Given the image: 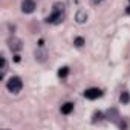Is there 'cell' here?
I'll return each instance as SVG.
<instances>
[{"label": "cell", "instance_id": "cell-11", "mask_svg": "<svg viewBox=\"0 0 130 130\" xmlns=\"http://www.w3.org/2000/svg\"><path fill=\"white\" fill-rule=\"evenodd\" d=\"M68 74H69V68H61V69L58 71V77H61V78L68 77Z\"/></svg>", "mask_w": 130, "mask_h": 130}, {"label": "cell", "instance_id": "cell-16", "mask_svg": "<svg viewBox=\"0 0 130 130\" xmlns=\"http://www.w3.org/2000/svg\"><path fill=\"white\" fill-rule=\"evenodd\" d=\"M125 12H127V14H130V6H128V8L125 9Z\"/></svg>", "mask_w": 130, "mask_h": 130}, {"label": "cell", "instance_id": "cell-3", "mask_svg": "<svg viewBox=\"0 0 130 130\" xmlns=\"http://www.w3.org/2000/svg\"><path fill=\"white\" fill-rule=\"evenodd\" d=\"M101 95H103V92L98 87H90V89L84 90V98H87V100H96Z\"/></svg>", "mask_w": 130, "mask_h": 130}, {"label": "cell", "instance_id": "cell-15", "mask_svg": "<svg viewBox=\"0 0 130 130\" xmlns=\"http://www.w3.org/2000/svg\"><path fill=\"white\" fill-rule=\"evenodd\" d=\"M93 3H100V2H103V0H92Z\"/></svg>", "mask_w": 130, "mask_h": 130}, {"label": "cell", "instance_id": "cell-13", "mask_svg": "<svg viewBox=\"0 0 130 130\" xmlns=\"http://www.w3.org/2000/svg\"><path fill=\"white\" fill-rule=\"evenodd\" d=\"M44 57H46V52H44V51H40V52H35V58H38L40 61H43V60H44Z\"/></svg>", "mask_w": 130, "mask_h": 130}, {"label": "cell", "instance_id": "cell-5", "mask_svg": "<svg viewBox=\"0 0 130 130\" xmlns=\"http://www.w3.org/2000/svg\"><path fill=\"white\" fill-rule=\"evenodd\" d=\"M9 47H11L12 51H20V49H22V41H20L19 38H11V40H9Z\"/></svg>", "mask_w": 130, "mask_h": 130}, {"label": "cell", "instance_id": "cell-4", "mask_svg": "<svg viewBox=\"0 0 130 130\" xmlns=\"http://www.w3.org/2000/svg\"><path fill=\"white\" fill-rule=\"evenodd\" d=\"M35 9V2L34 0H23L22 2V11L25 14H31Z\"/></svg>", "mask_w": 130, "mask_h": 130}, {"label": "cell", "instance_id": "cell-2", "mask_svg": "<svg viewBox=\"0 0 130 130\" xmlns=\"http://www.w3.org/2000/svg\"><path fill=\"white\" fill-rule=\"evenodd\" d=\"M6 87L11 93H19L23 87V81L20 77H11L8 81H6Z\"/></svg>", "mask_w": 130, "mask_h": 130}, {"label": "cell", "instance_id": "cell-10", "mask_svg": "<svg viewBox=\"0 0 130 130\" xmlns=\"http://www.w3.org/2000/svg\"><path fill=\"white\" fill-rule=\"evenodd\" d=\"M119 101H121L122 104H127V103L130 101V95H128V92H122L121 96H119Z\"/></svg>", "mask_w": 130, "mask_h": 130}, {"label": "cell", "instance_id": "cell-7", "mask_svg": "<svg viewBox=\"0 0 130 130\" xmlns=\"http://www.w3.org/2000/svg\"><path fill=\"white\" fill-rule=\"evenodd\" d=\"M118 118H119V113H118V110H116V109H110V110H107V119L116 121Z\"/></svg>", "mask_w": 130, "mask_h": 130}, {"label": "cell", "instance_id": "cell-8", "mask_svg": "<svg viewBox=\"0 0 130 130\" xmlns=\"http://www.w3.org/2000/svg\"><path fill=\"white\" fill-rule=\"evenodd\" d=\"M86 20H87V14H86V11H83V9L78 11V12H77V22H78V23H84Z\"/></svg>", "mask_w": 130, "mask_h": 130}, {"label": "cell", "instance_id": "cell-9", "mask_svg": "<svg viewBox=\"0 0 130 130\" xmlns=\"http://www.w3.org/2000/svg\"><path fill=\"white\" fill-rule=\"evenodd\" d=\"M6 71H8V63H6V58L2 55V74H0V77H2V78H5Z\"/></svg>", "mask_w": 130, "mask_h": 130}, {"label": "cell", "instance_id": "cell-6", "mask_svg": "<svg viewBox=\"0 0 130 130\" xmlns=\"http://www.w3.org/2000/svg\"><path fill=\"white\" fill-rule=\"evenodd\" d=\"M72 110H74V104H72V103H64V104L61 106V113H63V115H69Z\"/></svg>", "mask_w": 130, "mask_h": 130}, {"label": "cell", "instance_id": "cell-1", "mask_svg": "<svg viewBox=\"0 0 130 130\" xmlns=\"http://www.w3.org/2000/svg\"><path fill=\"white\" fill-rule=\"evenodd\" d=\"M63 17H64V6L61 3H55L54 5V11L46 19V22L47 23H52V25H57V23H60L63 20Z\"/></svg>", "mask_w": 130, "mask_h": 130}, {"label": "cell", "instance_id": "cell-12", "mask_svg": "<svg viewBox=\"0 0 130 130\" xmlns=\"http://www.w3.org/2000/svg\"><path fill=\"white\" fill-rule=\"evenodd\" d=\"M74 44H75L77 47H81V46L84 44V38H81V37H77V38H75V41H74Z\"/></svg>", "mask_w": 130, "mask_h": 130}, {"label": "cell", "instance_id": "cell-14", "mask_svg": "<svg viewBox=\"0 0 130 130\" xmlns=\"http://www.w3.org/2000/svg\"><path fill=\"white\" fill-rule=\"evenodd\" d=\"M101 119H103V113H101V112H95V113H93V122L101 121Z\"/></svg>", "mask_w": 130, "mask_h": 130}, {"label": "cell", "instance_id": "cell-17", "mask_svg": "<svg viewBox=\"0 0 130 130\" xmlns=\"http://www.w3.org/2000/svg\"><path fill=\"white\" fill-rule=\"evenodd\" d=\"M128 2H130V0H128Z\"/></svg>", "mask_w": 130, "mask_h": 130}]
</instances>
